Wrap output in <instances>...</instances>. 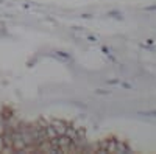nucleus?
Segmentation results:
<instances>
[{
    "mask_svg": "<svg viewBox=\"0 0 156 154\" xmlns=\"http://www.w3.org/2000/svg\"><path fill=\"white\" fill-rule=\"evenodd\" d=\"M5 149V140H3V135H0V151Z\"/></svg>",
    "mask_w": 156,
    "mask_h": 154,
    "instance_id": "obj_1",
    "label": "nucleus"
}]
</instances>
